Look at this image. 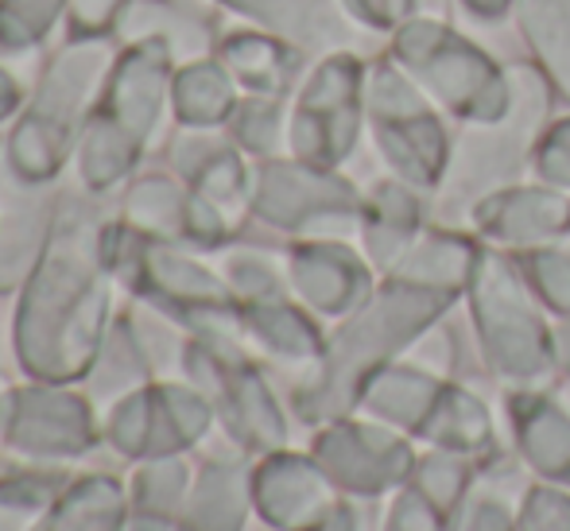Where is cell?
I'll return each mask as SVG.
<instances>
[{
  "label": "cell",
  "instance_id": "cell-1",
  "mask_svg": "<svg viewBox=\"0 0 570 531\" xmlns=\"http://www.w3.org/2000/svg\"><path fill=\"white\" fill-rule=\"evenodd\" d=\"M384 51L458 128L497 125L512 109L517 90L509 62L439 16L420 12L407 20L396 36H389Z\"/></svg>",
  "mask_w": 570,
  "mask_h": 531
},
{
  "label": "cell",
  "instance_id": "cell-2",
  "mask_svg": "<svg viewBox=\"0 0 570 531\" xmlns=\"http://www.w3.org/2000/svg\"><path fill=\"white\" fill-rule=\"evenodd\" d=\"M365 125L384 164L407 187L431 190L446 179L454 120L392 62L389 51L368 55L365 62Z\"/></svg>",
  "mask_w": 570,
  "mask_h": 531
},
{
  "label": "cell",
  "instance_id": "cell-3",
  "mask_svg": "<svg viewBox=\"0 0 570 531\" xmlns=\"http://www.w3.org/2000/svg\"><path fill=\"white\" fill-rule=\"evenodd\" d=\"M512 70V109L504 112L497 125H473L454 132V151L446 179V195H470L489 198L493 190H504L517 183L520 171H528L535 159V144H540L543 128L551 125L556 112V90L548 78L535 70L532 59H509Z\"/></svg>",
  "mask_w": 570,
  "mask_h": 531
},
{
  "label": "cell",
  "instance_id": "cell-4",
  "mask_svg": "<svg viewBox=\"0 0 570 531\" xmlns=\"http://www.w3.org/2000/svg\"><path fill=\"white\" fill-rule=\"evenodd\" d=\"M365 62L368 55L357 51L326 55L303 90L299 117L307 125V151L318 164H338L357 144L365 125Z\"/></svg>",
  "mask_w": 570,
  "mask_h": 531
},
{
  "label": "cell",
  "instance_id": "cell-5",
  "mask_svg": "<svg viewBox=\"0 0 570 531\" xmlns=\"http://www.w3.org/2000/svg\"><path fill=\"white\" fill-rule=\"evenodd\" d=\"M570 225V195L556 183H535V187H504L478 203V229L497 237L501 245H535Z\"/></svg>",
  "mask_w": 570,
  "mask_h": 531
},
{
  "label": "cell",
  "instance_id": "cell-6",
  "mask_svg": "<svg viewBox=\"0 0 570 531\" xmlns=\"http://www.w3.org/2000/svg\"><path fill=\"white\" fill-rule=\"evenodd\" d=\"M512 28L556 98L570 109V0H517Z\"/></svg>",
  "mask_w": 570,
  "mask_h": 531
},
{
  "label": "cell",
  "instance_id": "cell-7",
  "mask_svg": "<svg viewBox=\"0 0 570 531\" xmlns=\"http://www.w3.org/2000/svg\"><path fill=\"white\" fill-rule=\"evenodd\" d=\"M342 8L361 31L389 43V36H396L407 20L423 12V0H342Z\"/></svg>",
  "mask_w": 570,
  "mask_h": 531
},
{
  "label": "cell",
  "instance_id": "cell-8",
  "mask_svg": "<svg viewBox=\"0 0 570 531\" xmlns=\"http://www.w3.org/2000/svg\"><path fill=\"white\" fill-rule=\"evenodd\" d=\"M532 171H535V179L570 190V112L567 117H556L543 128L540 144H535Z\"/></svg>",
  "mask_w": 570,
  "mask_h": 531
},
{
  "label": "cell",
  "instance_id": "cell-9",
  "mask_svg": "<svg viewBox=\"0 0 570 531\" xmlns=\"http://www.w3.org/2000/svg\"><path fill=\"white\" fill-rule=\"evenodd\" d=\"M454 4L478 28H497V23H512V4L517 0H454Z\"/></svg>",
  "mask_w": 570,
  "mask_h": 531
}]
</instances>
